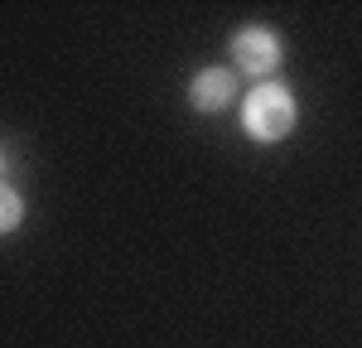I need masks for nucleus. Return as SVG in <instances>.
<instances>
[{
  "label": "nucleus",
  "mask_w": 362,
  "mask_h": 348,
  "mask_svg": "<svg viewBox=\"0 0 362 348\" xmlns=\"http://www.w3.org/2000/svg\"><path fill=\"white\" fill-rule=\"evenodd\" d=\"M20 223H25V199L0 179V232H15Z\"/></svg>",
  "instance_id": "4"
},
{
  "label": "nucleus",
  "mask_w": 362,
  "mask_h": 348,
  "mask_svg": "<svg viewBox=\"0 0 362 348\" xmlns=\"http://www.w3.org/2000/svg\"><path fill=\"white\" fill-rule=\"evenodd\" d=\"M232 97H237V73L223 68V63H213V68H198L194 78H189V107L194 112H223L232 107Z\"/></svg>",
  "instance_id": "3"
},
{
  "label": "nucleus",
  "mask_w": 362,
  "mask_h": 348,
  "mask_svg": "<svg viewBox=\"0 0 362 348\" xmlns=\"http://www.w3.org/2000/svg\"><path fill=\"white\" fill-rule=\"evenodd\" d=\"M5 170H10V155H5V150H0V174H5Z\"/></svg>",
  "instance_id": "5"
},
{
  "label": "nucleus",
  "mask_w": 362,
  "mask_h": 348,
  "mask_svg": "<svg viewBox=\"0 0 362 348\" xmlns=\"http://www.w3.org/2000/svg\"><path fill=\"white\" fill-rule=\"evenodd\" d=\"M295 116H300V107H295V92L285 83H256L242 97V126H247L251 141L261 145H276L290 136V126H295Z\"/></svg>",
  "instance_id": "1"
},
{
  "label": "nucleus",
  "mask_w": 362,
  "mask_h": 348,
  "mask_svg": "<svg viewBox=\"0 0 362 348\" xmlns=\"http://www.w3.org/2000/svg\"><path fill=\"white\" fill-rule=\"evenodd\" d=\"M227 58H232V73H251L256 83H271V73L285 63V39L266 25H247L227 39Z\"/></svg>",
  "instance_id": "2"
}]
</instances>
